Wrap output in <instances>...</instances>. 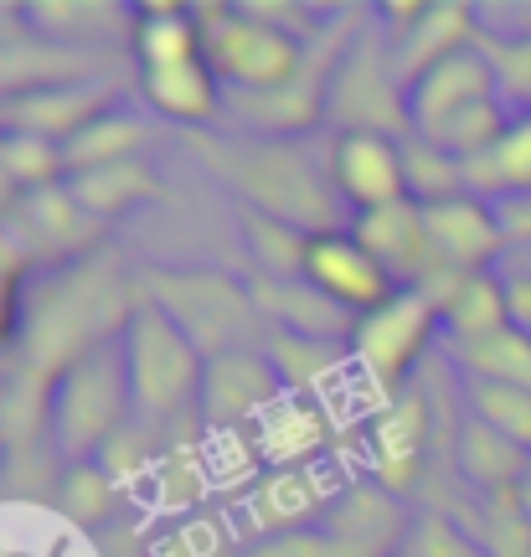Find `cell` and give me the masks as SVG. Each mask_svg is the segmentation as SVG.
Here are the masks:
<instances>
[{"mask_svg": "<svg viewBox=\"0 0 531 557\" xmlns=\"http://www.w3.org/2000/svg\"><path fill=\"white\" fill-rule=\"evenodd\" d=\"M135 315V295L124 289V278L109 259H78L67 263L37 310L26 305V331H21V372L41 382H58L73 361L94 357L109 331L124 336V325Z\"/></svg>", "mask_w": 531, "mask_h": 557, "instance_id": "obj_1", "label": "cell"}, {"mask_svg": "<svg viewBox=\"0 0 531 557\" xmlns=\"http://www.w3.org/2000/svg\"><path fill=\"white\" fill-rule=\"evenodd\" d=\"M197 156L212 165L217 176L237 186L248 212L279 218L299 233H341V207L331 176L289 139H197Z\"/></svg>", "mask_w": 531, "mask_h": 557, "instance_id": "obj_2", "label": "cell"}, {"mask_svg": "<svg viewBox=\"0 0 531 557\" xmlns=\"http://www.w3.org/2000/svg\"><path fill=\"white\" fill-rule=\"evenodd\" d=\"M506 94L495 78L491 58L480 52V41L454 52V58L433 62L423 78L408 83V129L423 145L449 150L454 160H474L506 135Z\"/></svg>", "mask_w": 531, "mask_h": 557, "instance_id": "obj_3", "label": "cell"}, {"mask_svg": "<svg viewBox=\"0 0 531 557\" xmlns=\"http://www.w3.org/2000/svg\"><path fill=\"white\" fill-rule=\"evenodd\" d=\"M207 62L227 94H269L305 73L310 41L284 21L258 16L254 5H197Z\"/></svg>", "mask_w": 531, "mask_h": 557, "instance_id": "obj_4", "label": "cell"}, {"mask_svg": "<svg viewBox=\"0 0 531 557\" xmlns=\"http://www.w3.org/2000/svg\"><path fill=\"white\" fill-rule=\"evenodd\" d=\"M124 372H129V398L135 413L145 418H171L181 408L201 403V377H207V357L197 341L181 331L176 320L156 310L150 299H139L129 325H124Z\"/></svg>", "mask_w": 531, "mask_h": 557, "instance_id": "obj_5", "label": "cell"}, {"mask_svg": "<svg viewBox=\"0 0 531 557\" xmlns=\"http://www.w3.org/2000/svg\"><path fill=\"white\" fill-rule=\"evenodd\" d=\"M129 413H135V398H129V372L119 346H99L94 357L73 361L52 382V434L67 465L103 455L124 434Z\"/></svg>", "mask_w": 531, "mask_h": 557, "instance_id": "obj_6", "label": "cell"}, {"mask_svg": "<svg viewBox=\"0 0 531 557\" xmlns=\"http://www.w3.org/2000/svg\"><path fill=\"white\" fill-rule=\"evenodd\" d=\"M145 295L197 341L201 357L243 351V341L258 325L254 289H243L237 278L217 274V269H176V274L156 269V274H145Z\"/></svg>", "mask_w": 531, "mask_h": 557, "instance_id": "obj_7", "label": "cell"}, {"mask_svg": "<svg viewBox=\"0 0 531 557\" xmlns=\"http://www.w3.org/2000/svg\"><path fill=\"white\" fill-rule=\"evenodd\" d=\"M433 331H444L439 305L423 289H397L382 310L356 320L351 331V367L372 382L382 398H403V387L413 377V367L429 351Z\"/></svg>", "mask_w": 531, "mask_h": 557, "instance_id": "obj_8", "label": "cell"}, {"mask_svg": "<svg viewBox=\"0 0 531 557\" xmlns=\"http://www.w3.org/2000/svg\"><path fill=\"white\" fill-rule=\"evenodd\" d=\"M325 114L341 124V135H413L408 129V88L382 67V58L361 37H351V47L335 62Z\"/></svg>", "mask_w": 531, "mask_h": 557, "instance_id": "obj_9", "label": "cell"}, {"mask_svg": "<svg viewBox=\"0 0 531 557\" xmlns=\"http://www.w3.org/2000/svg\"><path fill=\"white\" fill-rule=\"evenodd\" d=\"M289 398L284 382H279L269 351H222V357H207V377H201V403L197 413L207 429L217 434H233V429H248V423H263L279 403Z\"/></svg>", "mask_w": 531, "mask_h": 557, "instance_id": "obj_10", "label": "cell"}, {"mask_svg": "<svg viewBox=\"0 0 531 557\" xmlns=\"http://www.w3.org/2000/svg\"><path fill=\"white\" fill-rule=\"evenodd\" d=\"M305 284H316L331 305H341V310L356 315V320L382 310V305L403 289V284H397V278L387 274L361 243H356L351 227L310 238V253H305Z\"/></svg>", "mask_w": 531, "mask_h": 557, "instance_id": "obj_11", "label": "cell"}, {"mask_svg": "<svg viewBox=\"0 0 531 557\" xmlns=\"http://www.w3.org/2000/svg\"><path fill=\"white\" fill-rule=\"evenodd\" d=\"M5 238L16 243L26 259H78L99 243V218H88L67 186H37L21 191L16 207L5 212Z\"/></svg>", "mask_w": 531, "mask_h": 557, "instance_id": "obj_12", "label": "cell"}, {"mask_svg": "<svg viewBox=\"0 0 531 557\" xmlns=\"http://www.w3.org/2000/svg\"><path fill=\"white\" fill-rule=\"evenodd\" d=\"M331 186L356 218H361V212H376V207H393V201H408L403 139H393V135H335Z\"/></svg>", "mask_w": 531, "mask_h": 557, "instance_id": "obj_13", "label": "cell"}, {"mask_svg": "<svg viewBox=\"0 0 531 557\" xmlns=\"http://www.w3.org/2000/svg\"><path fill=\"white\" fill-rule=\"evenodd\" d=\"M114 83L109 78H83L62 83V88H41V94H21V99H0V129L5 135H32L47 145H67V139L88 129V124L114 109Z\"/></svg>", "mask_w": 531, "mask_h": 557, "instance_id": "obj_14", "label": "cell"}, {"mask_svg": "<svg viewBox=\"0 0 531 557\" xmlns=\"http://www.w3.org/2000/svg\"><path fill=\"white\" fill-rule=\"evenodd\" d=\"M423 222H429L433 259H439L444 274H485L495 253L506 248V238H511L506 218H495L491 201L470 197V191L423 207Z\"/></svg>", "mask_w": 531, "mask_h": 557, "instance_id": "obj_15", "label": "cell"}, {"mask_svg": "<svg viewBox=\"0 0 531 557\" xmlns=\"http://www.w3.org/2000/svg\"><path fill=\"white\" fill-rule=\"evenodd\" d=\"M320 527L331 532L346 557H397L403 542L413 532V521L403 511V500L376 485V480H356L331 500V511L320 517Z\"/></svg>", "mask_w": 531, "mask_h": 557, "instance_id": "obj_16", "label": "cell"}, {"mask_svg": "<svg viewBox=\"0 0 531 557\" xmlns=\"http://www.w3.org/2000/svg\"><path fill=\"white\" fill-rule=\"evenodd\" d=\"M423 455H429V403L418 398V393H403L376 418L372 480L387 485L393 496H403L418 480V470H423Z\"/></svg>", "mask_w": 531, "mask_h": 557, "instance_id": "obj_17", "label": "cell"}, {"mask_svg": "<svg viewBox=\"0 0 531 557\" xmlns=\"http://www.w3.org/2000/svg\"><path fill=\"white\" fill-rule=\"evenodd\" d=\"M139 94L160 120L176 124H212L227 109V88L212 73L207 58L165 62V67H139Z\"/></svg>", "mask_w": 531, "mask_h": 557, "instance_id": "obj_18", "label": "cell"}, {"mask_svg": "<svg viewBox=\"0 0 531 557\" xmlns=\"http://www.w3.org/2000/svg\"><path fill=\"white\" fill-rule=\"evenodd\" d=\"M480 41V21H474V5L465 0H439V5H423V16L397 37V52H393V78L408 88L413 78H423L433 62L454 58Z\"/></svg>", "mask_w": 531, "mask_h": 557, "instance_id": "obj_19", "label": "cell"}, {"mask_svg": "<svg viewBox=\"0 0 531 557\" xmlns=\"http://www.w3.org/2000/svg\"><path fill=\"white\" fill-rule=\"evenodd\" d=\"M423 295L439 305V320H444V331L449 341H480L501 331V325H511V310H506V278L485 269V274H449L439 278L433 289Z\"/></svg>", "mask_w": 531, "mask_h": 557, "instance_id": "obj_20", "label": "cell"}, {"mask_svg": "<svg viewBox=\"0 0 531 557\" xmlns=\"http://www.w3.org/2000/svg\"><path fill=\"white\" fill-rule=\"evenodd\" d=\"M254 305L269 310V315L279 320V331H289V336L346 341V346H351L356 315H346L341 305H331V299L320 295L316 284H305V278H258Z\"/></svg>", "mask_w": 531, "mask_h": 557, "instance_id": "obj_21", "label": "cell"}, {"mask_svg": "<svg viewBox=\"0 0 531 557\" xmlns=\"http://www.w3.org/2000/svg\"><path fill=\"white\" fill-rule=\"evenodd\" d=\"M248 511H254V527L263 537H284V532H305L316 517H325L331 500L316 485V470L305 465V470H269L258 480Z\"/></svg>", "mask_w": 531, "mask_h": 557, "instance_id": "obj_22", "label": "cell"}, {"mask_svg": "<svg viewBox=\"0 0 531 557\" xmlns=\"http://www.w3.org/2000/svg\"><path fill=\"white\" fill-rule=\"evenodd\" d=\"M325 438H331V423H325L316 398H284L274 413L258 423L254 444L274 470H305L325 449Z\"/></svg>", "mask_w": 531, "mask_h": 557, "instance_id": "obj_23", "label": "cell"}, {"mask_svg": "<svg viewBox=\"0 0 531 557\" xmlns=\"http://www.w3.org/2000/svg\"><path fill=\"white\" fill-rule=\"evenodd\" d=\"M531 455L511 438H501L495 429H485L480 418L459 423V475L470 480L474 491H485V500L516 496V485L527 475Z\"/></svg>", "mask_w": 531, "mask_h": 557, "instance_id": "obj_24", "label": "cell"}, {"mask_svg": "<svg viewBox=\"0 0 531 557\" xmlns=\"http://www.w3.org/2000/svg\"><path fill=\"white\" fill-rule=\"evenodd\" d=\"M465 186L480 201L531 197V114H516L491 150L465 160Z\"/></svg>", "mask_w": 531, "mask_h": 557, "instance_id": "obj_25", "label": "cell"}, {"mask_svg": "<svg viewBox=\"0 0 531 557\" xmlns=\"http://www.w3.org/2000/svg\"><path fill=\"white\" fill-rule=\"evenodd\" d=\"M135 62L139 67H165V62L207 58L197 5H135Z\"/></svg>", "mask_w": 531, "mask_h": 557, "instance_id": "obj_26", "label": "cell"}, {"mask_svg": "<svg viewBox=\"0 0 531 557\" xmlns=\"http://www.w3.org/2000/svg\"><path fill=\"white\" fill-rule=\"evenodd\" d=\"M269 361H274V372H279V382H284L289 398H316L320 387L351 361V346H346V341H310V336L274 331Z\"/></svg>", "mask_w": 531, "mask_h": 557, "instance_id": "obj_27", "label": "cell"}, {"mask_svg": "<svg viewBox=\"0 0 531 557\" xmlns=\"http://www.w3.org/2000/svg\"><path fill=\"white\" fill-rule=\"evenodd\" d=\"M67 191L88 218H119L129 212L135 201L160 197V181L145 160H119V165H99V171H83V176H67Z\"/></svg>", "mask_w": 531, "mask_h": 557, "instance_id": "obj_28", "label": "cell"}, {"mask_svg": "<svg viewBox=\"0 0 531 557\" xmlns=\"http://www.w3.org/2000/svg\"><path fill=\"white\" fill-rule=\"evenodd\" d=\"M150 139L145 120H135L129 109H109L99 120L78 129V135L62 145V171L83 176V171H99V165H119V160H139V145Z\"/></svg>", "mask_w": 531, "mask_h": 557, "instance_id": "obj_29", "label": "cell"}, {"mask_svg": "<svg viewBox=\"0 0 531 557\" xmlns=\"http://www.w3.org/2000/svg\"><path fill=\"white\" fill-rule=\"evenodd\" d=\"M454 367L474 382H506L531 393V331L501 325L480 341H454Z\"/></svg>", "mask_w": 531, "mask_h": 557, "instance_id": "obj_30", "label": "cell"}, {"mask_svg": "<svg viewBox=\"0 0 531 557\" xmlns=\"http://www.w3.org/2000/svg\"><path fill=\"white\" fill-rule=\"evenodd\" d=\"M58 506L62 517L83 521V527H103L119 511V480L103 459H73L58 475Z\"/></svg>", "mask_w": 531, "mask_h": 557, "instance_id": "obj_31", "label": "cell"}, {"mask_svg": "<svg viewBox=\"0 0 531 557\" xmlns=\"http://www.w3.org/2000/svg\"><path fill=\"white\" fill-rule=\"evenodd\" d=\"M243 233H248V248H254L263 278H305L310 233H299L279 218H263V212H248V207H243Z\"/></svg>", "mask_w": 531, "mask_h": 557, "instance_id": "obj_32", "label": "cell"}, {"mask_svg": "<svg viewBox=\"0 0 531 557\" xmlns=\"http://www.w3.org/2000/svg\"><path fill=\"white\" fill-rule=\"evenodd\" d=\"M465 403L470 418H480L485 429H495L501 438H511L531 455V393L527 387H506V382H474L465 377Z\"/></svg>", "mask_w": 531, "mask_h": 557, "instance_id": "obj_33", "label": "cell"}, {"mask_svg": "<svg viewBox=\"0 0 531 557\" xmlns=\"http://www.w3.org/2000/svg\"><path fill=\"white\" fill-rule=\"evenodd\" d=\"M403 160H408V197L418 207H433V201L465 197V160H454L449 150L439 145H423V139H403Z\"/></svg>", "mask_w": 531, "mask_h": 557, "instance_id": "obj_34", "label": "cell"}, {"mask_svg": "<svg viewBox=\"0 0 531 557\" xmlns=\"http://www.w3.org/2000/svg\"><path fill=\"white\" fill-rule=\"evenodd\" d=\"M26 269L32 259L0 227V357L21 346V331H26Z\"/></svg>", "mask_w": 531, "mask_h": 557, "instance_id": "obj_35", "label": "cell"}, {"mask_svg": "<svg viewBox=\"0 0 531 557\" xmlns=\"http://www.w3.org/2000/svg\"><path fill=\"white\" fill-rule=\"evenodd\" d=\"M480 52L491 58L495 78H501V94L531 109V37H511V41L480 37Z\"/></svg>", "mask_w": 531, "mask_h": 557, "instance_id": "obj_36", "label": "cell"}, {"mask_svg": "<svg viewBox=\"0 0 531 557\" xmlns=\"http://www.w3.org/2000/svg\"><path fill=\"white\" fill-rule=\"evenodd\" d=\"M254 557H346V547L325 532V527H305V532H284V537H263Z\"/></svg>", "mask_w": 531, "mask_h": 557, "instance_id": "obj_37", "label": "cell"}, {"mask_svg": "<svg viewBox=\"0 0 531 557\" xmlns=\"http://www.w3.org/2000/svg\"><path fill=\"white\" fill-rule=\"evenodd\" d=\"M506 310H511V325L531 331V274L506 278Z\"/></svg>", "mask_w": 531, "mask_h": 557, "instance_id": "obj_38", "label": "cell"}, {"mask_svg": "<svg viewBox=\"0 0 531 557\" xmlns=\"http://www.w3.org/2000/svg\"><path fill=\"white\" fill-rule=\"evenodd\" d=\"M516 506H521V517L531 521V465H527V475H521V485H516Z\"/></svg>", "mask_w": 531, "mask_h": 557, "instance_id": "obj_39", "label": "cell"}, {"mask_svg": "<svg viewBox=\"0 0 531 557\" xmlns=\"http://www.w3.org/2000/svg\"><path fill=\"white\" fill-rule=\"evenodd\" d=\"M521 114H531V109H521Z\"/></svg>", "mask_w": 531, "mask_h": 557, "instance_id": "obj_40", "label": "cell"}]
</instances>
